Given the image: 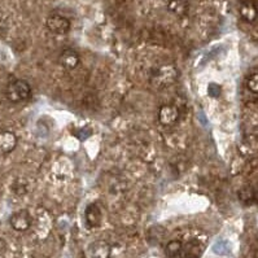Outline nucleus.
Segmentation results:
<instances>
[{"mask_svg": "<svg viewBox=\"0 0 258 258\" xmlns=\"http://www.w3.org/2000/svg\"><path fill=\"white\" fill-rule=\"evenodd\" d=\"M167 11L176 17H184L189 11L188 0H167Z\"/></svg>", "mask_w": 258, "mask_h": 258, "instance_id": "1a4fd4ad", "label": "nucleus"}, {"mask_svg": "<svg viewBox=\"0 0 258 258\" xmlns=\"http://www.w3.org/2000/svg\"><path fill=\"white\" fill-rule=\"evenodd\" d=\"M179 109L176 108L175 105H171V104H167L160 108V112H158V119L164 126H173L178 122L179 119Z\"/></svg>", "mask_w": 258, "mask_h": 258, "instance_id": "39448f33", "label": "nucleus"}, {"mask_svg": "<svg viewBox=\"0 0 258 258\" xmlns=\"http://www.w3.org/2000/svg\"><path fill=\"white\" fill-rule=\"evenodd\" d=\"M33 218H31L30 213L28 210L21 209L15 212L10 218V225L17 232H25L31 227Z\"/></svg>", "mask_w": 258, "mask_h": 258, "instance_id": "7ed1b4c3", "label": "nucleus"}, {"mask_svg": "<svg viewBox=\"0 0 258 258\" xmlns=\"http://www.w3.org/2000/svg\"><path fill=\"white\" fill-rule=\"evenodd\" d=\"M46 26L52 34L56 35H65L70 30V21L61 15H51L46 21Z\"/></svg>", "mask_w": 258, "mask_h": 258, "instance_id": "20e7f679", "label": "nucleus"}, {"mask_svg": "<svg viewBox=\"0 0 258 258\" xmlns=\"http://www.w3.org/2000/svg\"><path fill=\"white\" fill-rule=\"evenodd\" d=\"M6 96L11 103H22L31 96V86L24 79H15L7 86Z\"/></svg>", "mask_w": 258, "mask_h": 258, "instance_id": "f03ea898", "label": "nucleus"}, {"mask_svg": "<svg viewBox=\"0 0 258 258\" xmlns=\"http://www.w3.org/2000/svg\"><path fill=\"white\" fill-rule=\"evenodd\" d=\"M91 255L94 258H109L110 245L106 241H95L90 248Z\"/></svg>", "mask_w": 258, "mask_h": 258, "instance_id": "f8f14e48", "label": "nucleus"}, {"mask_svg": "<svg viewBox=\"0 0 258 258\" xmlns=\"http://www.w3.org/2000/svg\"><path fill=\"white\" fill-rule=\"evenodd\" d=\"M246 87L250 92L258 95V70H253L246 77Z\"/></svg>", "mask_w": 258, "mask_h": 258, "instance_id": "4468645a", "label": "nucleus"}, {"mask_svg": "<svg viewBox=\"0 0 258 258\" xmlns=\"http://www.w3.org/2000/svg\"><path fill=\"white\" fill-rule=\"evenodd\" d=\"M201 252H203V246L199 241L192 240L187 244L183 245L182 249V257L183 258H200Z\"/></svg>", "mask_w": 258, "mask_h": 258, "instance_id": "9b49d317", "label": "nucleus"}, {"mask_svg": "<svg viewBox=\"0 0 258 258\" xmlns=\"http://www.w3.org/2000/svg\"><path fill=\"white\" fill-rule=\"evenodd\" d=\"M254 201L258 203V189H254Z\"/></svg>", "mask_w": 258, "mask_h": 258, "instance_id": "dca6fc26", "label": "nucleus"}, {"mask_svg": "<svg viewBox=\"0 0 258 258\" xmlns=\"http://www.w3.org/2000/svg\"><path fill=\"white\" fill-rule=\"evenodd\" d=\"M86 222L90 227L95 228L99 227L101 223V212L100 208L97 207L96 204H90L87 208H86Z\"/></svg>", "mask_w": 258, "mask_h": 258, "instance_id": "9d476101", "label": "nucleus"}, {"mask_svg": "<svg viewBox=\"0 0 258 258\" xmlns=\"http://www.w3.org/2000/svg\"><path fill=\"white\" fill-rule=\"evenodd\" d=\"M240 199L244 201V203H250V201H254V189L252 188H244L240 192Z\"/></svg>", "mask_w": 258, "mask_h": 258, "instance_id": "2eb2a0df", "label": "nucleus"}, {"mask_svg": "<svg viewBox=\"0 0 258 258\" xmlns=\"http://www.w3.org/2000/svg\"><path fill=\"white\" fill-rule=\"evenodd\" d=\"M239 13L240 17L248 24H253L258 20V7L254 2L246 0L243 2L239 7Z\"/></svg>", "mask_w": 258, "mask_h": 258, "instance_id": "0eeeda50", "label": "nucleus"}, {"mask_svg": "<svg viewBox=\"0 0 258 258\" xmlns=\"http://www.w3.org/2000/svg\"><path fill=\"white\" fill-rule=\"evenodd\" d=\"M178 70L173 65H162L151 76V83L156 88H167L176 82Z\"/></svg>", "mask_w": 258, "mask_h": 258, "instance_id": "f257e3e1", "label": "nucleus"}, {"mask_svg": "<svg viewBox=\"0 0 258 258\" xmlns=\"http://www.w3.org/2000/svg\"><path fill=\"white\" fill-rule=\"evenodd\" d=\"M253 258H258V249L254 252V255H253Z\"/></svg>", "mask_w": 258, "mask_h": 258, "instance_id": "f3484780", "label": "nucleus"}, {"mask_svg": "<svg viewBox=\"0 0 258 258\" xmlns=\"http://www.w3.org/2000/svg\"><path fill=\"white\" fill-rule=\"evenodd\" d=\"M182 249L183 244L180 243L179 240H171L169 241L165 248V253L169 258H178L179 255H182Z\"/></svg>", "mask_w": 258, "mask_h": 258, "instance_id": "ddd939ff", "label": "nucleus"}, {"mask_svg": "<svg viewBox=\"0 0 258 258\" xmlns=\"http://www.w3.org/2000/svg\"><path fill=\"white\" fill-rule=\"evenodd\" d=\"M79 55L78 52L72 48L64 49L60 55L61 67L67 70H74L79 65Z\"/></svg>", "mask_w": 258, "mask_h": 258, "instance_id": "6e6552de", "label": "nucleus"}, {"mask_svg": "<svg viewBox=\"0 0 258 258\" xmlns=\"http://www.w3.org/2000/svg\"><path fill=\"white\" fill-rule=\"evenodd\" d=\"M17 147V137L10 130L0 131V155H8Z\"/></svg>", "mask_w": 258, "mask_h": 258, "instance_id": "423d86ee", "label": "nucleus"}]
</instances>
